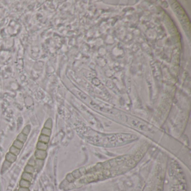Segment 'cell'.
<instances>
[{"mask_svg":"<svg viewBox=\"0 0 191 191\" xmlns=\"http://www.w3.org/2000/svg\"><path fill=\"white\" fill-rule=\"evenodd\" d=\"M30 182L29 181H27V180H24V179H21L20 181V183H19V185H20V187H22V188H29L30 186Z\"/></svg>","mask_w":191,"mask_h":191,"instance_id":"8992f818","label":"cell"},{"mask_svg":"<svg viewBox=\"0 0 191 191\" xmlns=\"http://www.w3.org/2000/svg\"><path fill=\"white\" fill-rule=\"evenodd\" d=\"M12 146H14V147H16L19 150H21L22 149L23 146H24V143L20 141L17 140H16L15 141H14Z\"/></svg>","mask_w":191,"mask_h":191,"instance_id":"52a82bcc","label":"cell"},{"mask_svg":"<svg viewBox=\"0 0 191 191\" xmlns=\"http://www.w3.org/2000/svg\"><path fill=\"white\" fill-rule=\"evenodd\" d=\"M39 141L41 142L45 143V144H48L49 141V137L45 135H41L39 137Z\"/></svg>","mask_w":191,"mask_h":191,"instance_id":"9c48e42d","label":"cell"},{"mask_svg":"<svg viewBox=\"0 0 191 191\" xmlns=\"http://www.w3.org/2000/svg\"><path fill=\"white\" fill-rule=\"evenodd\" d=\"M48 148V145L47 144H45V143L41 142L40 141L37 143V149L40 150H44V151H46Z\"/></svg>","mask_w":191,"mask_h":191,"instance_id":"277c9868","label":"cell"},{"mask_svg":"<svg viewBox=\"0 0 191 191\" xmlns=\"http://www.w3.org/2000/svg\"><path fill=\"white\" fill-rule=\"evenodd\" d=\"M16 159L17 156L10 153H8L7 154L6 157H5V159H6L5 160L7 161V162H11V163H13V162H15L16 160Z\"/></svg>","mask_w":191,"mask_h":191,"instance_id":"7a4b0ae2","label":"cell"},{"mask_svg":"<svg viewBox=\"0 0 191 191\" xmlns=\"http://www.w3.org/2000/svg\"><path fill=\"white\" fill-rule=\"evenodd\" d=\"M43 164H44V160H40V159H36L34 167H35V169H36L37 170H40L42 169V168L43 167Z\"/></svg>","mask_w":191,"mask_h":191,"instance_id":"3957f363","label":"cell"},{"mask_svg":"<svg viewBox=\"0 0 191 191\" xmlns=\"http://www.w3.org/2000/svg\"><path fill=\"white\" fill-rule=\"evenodd\" d=\"M26 139H27V136L24 135L22 133H20L17 136L16 140L21 141L22 143H24L26 141Z\"/></svg>","mask_w":191,"mask_h":191,"instance_id":"7c38bea8","label":"cell"},{"mask_svg":"<svg viewBox=\"0 0 191 191\" xmlns=\"http://www.w3.org/2000/svg\"></svg>","mask_w":191,"mask_h":191,"instance_id":"ac0fdd59","label":"cell"},{"mask_svg":"<svg viewBox=\"0 0 191 191\" xmlns=\"http://www.w3.org/2000/svg\"><path fill=\"white\" fill-rule=\"evenodd\" d=\"M47 156V152L44 150H37L35 152V157L37 159L44 160Z\"/></svg>","mask_w":191,"mask_h":191,"instance_id":"6da1fadb","label":"cell"},{"mask_svg":"<svg viewBox=\"0 0 191 191\" xmlns=\"http://www.w3.org/2000/svg\"><path fill=\"white\" fill-rule=\"evenodd\" d=\"M11 164L12 163H11V162L5 160L2 165V172L3 173L6 170H7L10 167V166L11 165Z\"/></svg>","mask_w":191,"mask_h":191,"instance_id":"30bf717a","label":"cell"},{"mask_svg":"<svg viewBox=\"0 0 191 191\" xmlns=\"http://www.w3.org/2000/svg\"><path fill=\"white\" fill-rule=\"evenodd\" d=\"M35 161H36V158L35 157H31L30 159H29V160L28 161V165H29L30 166H32V167H34L35 166Z\"/></svg>","mask_w":191,"mask_h":191,"instance_id":"2e32d148","label":"cell"},{"mask_svg":"<svg viewBox=\"0 0 191 191\" xmlns=\"http://www.w3.org/2000/svg\"><path fill=\"white\" fill-rule=\"evenodd\" d=\"M30 129H31L30 125H26V126L24 128V129L22 130V133L24 134V135H25L26 136H28L30 133Z\"/></svg>","mask_w":191,"mask_h":191,"instance_id":"9a60e30c","label":"cell"},{"mask_svg":"<svg viewBox=\"0 0 191 191\" xmlns=\"http://www.w3.org/2000/svg\"><path fill=\"white\" fill-rule=\"evenodd\" d=\"M52 127V121L51 118H48L44 124V128L51 130Z\"/></svg>","mask_w":191,"mask_h":191,"instance_id":"5bb4252c","label":"cell"},{"mask_svg":"<svg viewBox=\"0 0 191 191\" xmlns=\"http://www.w3.org/2000/svg\"><path fill=\"white\" fill-rule=\"evenodd\" d=\"M9 153L16 155V156H17V155H18L20 153V150L18 149V148L15 147H14V146H12L10 148Z\"/></svg>","mask_w":191,"mask_h":191,"instance_id":"ba28073f","label":"cell"},{"mask_svg":"<svg viewBox=\"0 0 191 191\" xmlns=\"http://www.w3.org/2000/svg\"><path fill=\"white\" fill-rule=\"evenodd\" d=\"M35 171V168L34 167H32V166H30L29 165H27L25 167L24 169V171L25 172L30 173V174H33L34 173Z\"/></svg>","mask_w":191,"mask_h":191,"instance_id":"8fae6325","label":"cell"},{"mask_svg":"<svg viewBox=\"0 0 191 191\" xmlns=\"http://www.w3.org/2000/svg\"><path fill=\"white\" fill-rule=\"evenodd\" d=\"M22 179L27 180V181L30 182L33 179V175L31 174H30V173L25 172L24 171V172L23 173V174H22Z\"/></svg>","mask_w":191,"mask_h":191,"instance_id":"5b68a950","label":"cell"},{"mask_svg":"<svg viewBox=\"0 0 191 191\" xmlns=\"http://www.w3.org/2000/svg\"><path fill=\"white\" fill-rule=\"evenodd\" d=\"M51 130L50 129H48V128H44L42 129V132H41V135H45V136H51Z\"/></svg>","mask_w":191,"mask_h":191,"instance_id":"4fadbf2b","label":"cell"},{"mask_svg":"<svg viewBox=\"0 0 191 191\" xmlns=\"http://www.w3.org/2000/svg\"><path fill=\"white\" fill-rule=\"evenodd\" d=\"M17 191H30L29 188H22V187H20V188H19Z\"/></svg>","mask_w":191,"mask_h":191,"instance_id":"e0dca14e","label":"cell"}]
</instances>
